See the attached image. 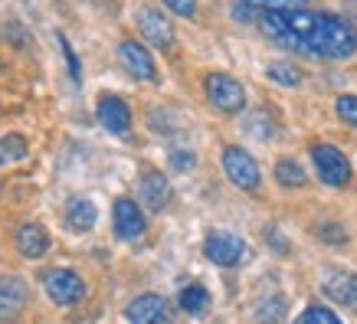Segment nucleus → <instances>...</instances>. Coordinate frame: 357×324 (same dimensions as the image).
Returning <instances> with one entry per match:
<instances>
[{"mask_svg": "<svg viewBox=\"0 0 357 324\" xmlns=\"http://www.w3.org/2000/svg\"><path fill=\"white\" fill-rule=\"evenodd\" d=\"M259 30L275 46L312 59H351L357 53V26L347 17L314 10H259Z\"/></svg>", "mask_w": 357, "mask_h": 324, "instance_id": "obj_1", "label": "nucleus"}, {"mask_svg": "<svg viewBox=\"0 0 357 324\" xmlns=\"http://www.w3.org/2000/svg\"><path fill=\"white\" fill-rule=\"evenodd\" d=\"M204 88H206L210 105L217 108V111H223V115H236V111H243V105H246V88H243V82L227 76V72H210V76L204 79Z\"/></svg>", "mask_w": 357, "mask_h": 324, "instance_id": "obj_2", "label": "nucleus"}, {"mask_svg": "<svg viewBox=\"0 0 357 324\" xmlns=\"http://www.w3.org/2000/svg\"><path fill=\"white\" fill-rule=\"evenodd\" d=\"M312 161L318 177L328 187H344L351 180V161L337 151L335 144H312Z\"/></svg>", "mask_w": 357, "mask_h": 324, "instance_id": "obj_3", "label": "nucleus"}, {"mask_svg": "<svg viewBox=\"0 0 357 324\" xmlns=\"http://www.w3.org/2000/svg\"><path fill=\"white\" fill-rule=\"evenodd\" d=\"M223 171H227V177L239 187V190H256L262 180L259 164L252 161V154L236 148V144H229L227 151H223Z\"/></svg>", "mask_w": 357, "mask_h": 324, "instance_id": "obj_4", "label": "nucleus"}, {"mask_svg": "<svg viewBox=\"0 0 357 324\" xmlns=\"http://www.w3.org/2000/svg\"><path fill=\"white\" fill-rule=\"evenodd\" d=\"M43 288L56 304H76L86 295V281L73 269H50L43 275Z\"/></svg>", "mask_w": 357, "mask_h": 324, "instance_id": "obj_5", "label": "nucleus"}, {"mask_svg": "<svg viewBox=\"0 0 357 324\" xmlns=\"http://www.w3.org/2000/svg\"><path fill=\"white\" fill-rule=\"evenodd\" d=\"M204 252L206 259L213 262V265H223V269H233V265H239V262L246 259V242L239 236H233V233H210L204 242Z\"/></svg>", "mask_w": 357, "mask_h": 324, "instance_id": "obj_6", "label": "nucleus"}, {"mask_svg": "<svg viewBox=\"0 0 357 324\" xmlns=\"http://www.w3.org/2000/svg\"><path fill=\"white\" fill-rule=\"evenodd\" d=\"M125 318L131 324H174L171 304L161 295H138L135 302L125 308Z\"/></svg>", "mask_w": 357, "mask_h": 324, "instance_id": "obj_7", "label": "nucleus"}, {"mask_svg": "<svg viewBox=\"0 0 357 324\" xmlns=\"http://www.w3.org/2000/svg\"><path fill=\"white\" fill-rule=\"evenodd\" d=\"M30 302V285L20 275H0V321H17Z\"/></svg>", "mask_w": 357, "mask_h": 324, "instance_id": "obj_8", "label": "nucleus"}, {"mask_svg": "<svg viewBox=\"0 0 357 324\" xmlns=\"http://www.w3.org/2000/svg\"><path fill=\"white\" fill-rule=\"evenodd\" d=\"M119 59L131 76L141 79V82H154V79H158V65H154L151 53L144 49V43H138V40H121Z\"/></svg>", "mask_w": 357, "mask_h": 324, "instance_id": "obj_9", "label": "nucleus"}, {"mask_svg": "<svg viewBox=\"0 0 357 324\" xmlns=\"http://www.w3.org/2000/svg\"><path fill=\"white\" fill-rule=\"evenodd\" d=\"M112 219H115V236L131 242V239H138L144 233V213H141V206L128 196H119L115 200V210H112Z\"/></svg>", "mask_w": 357, "mask_h": 324, "instance_id": "obj_10", "label": "nucleus"}, {"mask_svg": "<svg viewBox=\"0 0 357 324\" xmlns=\"http://www.w3.org/2000/svg\"><path fill=\"white\" fill-rule=\"evenodd\" d=\"M138 26H141V36H144L151 46H158V49H171L174 46V26L161 10L141 7L138 10Z\"/></svg>", "mask_w": 357, "mask_h": 324, "instance_id": "obj_11", "label": "nucleus"}, {"mask_svg": "<svg viewBox=\"0 0 357 324\" xmlns=\"http://www.w3.org/2000/svg\"><path fill=\"white\" fill-rule=\"evenodd\" d=\"M138 196L141 203L154 210V213H161L164 206L171 203V184H167V177L158 171H144L138 180Z\"/></svg>", "mask_w": 357, "mask_h": 324, "instance_id": "obj_12", "label": "nucleus"}, {"mask_svg": "<svg viewBox=\"0 0 357 324\" xmlns=\"http://www.w3.org/2000/svg\"><path fill=\"white\" fill-rule=\"evenodd\" d=\"M96 115H98V121L112 131V134H128V128H131V108L125 105L119 95H102V98H98Z\"/></svg>", "mask_w": 357, "mask_h": 324, "instance_id": "obj_13", "label": "nucleus"}, {"mask_svg": "<svg viewBox=\"0 0 357 324\" xmlns=\"http://www.w3.org/2000/svg\"><path fill=\"white\" fill-rule=\"evenodd\" d=\"M321 292H325L331 302L351 304V308H354V304H357V275H354V272L331 269L325 275V281H321Z\"/></svg>", "mask_w": 357, "mask_h": 324, "instance_id": "obj_14", "label": "nucleus"}, {"mask_svg": "<svg viewBox=\"0 0 357 324\" xmlns=\"http://www.w3.org/2000/svg\"><path fill=\"white\" fill-rule=\"evenodd\" d=\"M17 252H20L23 259H43L46 249H50V236H46V229L40 223H26V226L17 229Z\"/></svg>", "mask_w": 357, "mask_h": 324, "instance_id": "obj_15", "label": "nucleus"}, {"mask_svg": "<svg viewBox=\"0 0 357 324\" xmlns=\"http://www.w3.org/2000/svg\"><path fill=\"white\" fill-rule=\"evenodd\" d=\"M96 219H98V210L89 196H73L66 203V226L73 229V233H89V229L96 226Z\"/></svg>", "mask_w": 357, "mask_h": 324, "instance_id": "obj_16", "label": "nucleus"}, {"mask_svg": "<svg viewBox=\"0 0 357 324\" xmlns=\"http://www.w3.org/2000/svg\"><path fill=\"white\" fill-rule=\"evenodd\" d=\"M177 304H181L187 314H204L206 304H210V292H206L200 281H194V285L181 288V295H177Z\"/></svg>", "mask_w": 357, "mask_h": 324, "instance_id": "obj_17", "label": "nucleus"}, {"mask_svg": "<svg viewBox=\"0 0 357 324\" xmlns=\"http://www.w3.org/2000/svg\"><path fill=\"white\" fill-rule=\"evenodd\" d=\"M26 154H30V148H26L23 134H7V138H0V167L23 161Z\"/></svg>", "mask_w": 357, "mask_h": 324, "instance_id": "obj_18", "label": "nucleus"}, {"mask_svg": "<svg viewBox=\"0 0 357 324\" xmlns=\"http://www.w3.org/2000/svg\"><path fill=\"white\" fill-rule=\"evenodd\" d=\"M275 180H279L282 187H302L305 184L302 164L292 161V157H282V161L275 164Z\"/></svg>", "mask_w": 357, "mask_h": 324, "instance_id": "obj_19", "label": "nucleus"}, {"mask_svg": "<svg viewBox=\"0 0 357 324\" xmlns=\"http://www.w3.org/2000/svg\"><path fill=\"white\" fill-rule=\"evenodd\" d=\"M266 72H269V79L279 82V86H298V82H302V72H298L292 63H269Z\"/></svg>", "mask_w": 357, "mask_h": 324, "instance_id": "obj_20", "label": "nucleus"}, {"mask_svg": "<svg viewBox=\"0 0 357 324\" xmlns=\"http://www.w3.org/2000/svg\"><path fill=\"white\" fill-rule=\"evenodd\" d=\"M285 318V298L282 295H272L259 304V324H279Z\"/></svg>", "mask_w": 357, "mask_h": 324, "instance_id": "obj_21", "label": "nucleus"}, {"mask_svg": "<svg viewBox=\"0 0 357 324\" xmlns=\"http://www.w3.org/2000/svg\"><path fill=\"white\" fill-rule=\"evenodd\" d=\"M295 324H341V318L331 308H325V304H312V308H305L302 318Z\"/></svg>", "mask_w": 357, "mask_h": 324, "instance_id": "obj_22", "label": "nucleus"}, {"mask_svg": "<svg viewBox=\"0 0 357 324\" xmlns=\"http://www.w3.org/2000/svg\"><path fill=\"white\" fill-rule=\"evenodd\" d=\"M335 111H337V118L344 121V125L357 128V95H337Z\"/></svg>", "mask_w": 357, "mask_h": 324, "instance_id": "obj_23", "label": "nucleus"}, {"mask_svg": "<svg viewBox=\"0 0 357 324\" xmlns=\"http://www.w3.org/2000/svg\"><path fill=\"white\" fill-rule=\"evenodd\" d=\"M167 10H174L177 17H190L194 20L197 17V0H161Z\"/></svg>", "mask_w": 357, "mask_h": 324, "instance_id": "obj_24", "label": "nucleus"}, {"mask_svg": "<svg viewBox=\"0 0 357 324\" xmlns=\"http://www.w3.org/2000/svg\"><path fill=\"white\" fill-rule=\"evenodd\" d=\"M59 43H63V53H66V63H69V72H73V79H82V69H79V59H76V53H73V46L66 43V36H59Z\"/></svg>", "mask_w": 357, "mask_h": 324, "instance_id": "obj_25", "label": "nucleus"}, {"mask_svg": "<svg viewBox=\"0 0 357 324\" xmlns=\"http://www.w3.org/2000/svg\"><path fill=\"white\" fill-rule=\"evenodd\" d=\"M318 236L328 239V242H344L347 233H344V229H337V223H325V226L318 229Z\"/></svg>", "mask_w": 357, "mask_h": 324, "instance_id": "obj_26", "label": "nucleus"}, {"mask_svg": "<svg viewBox=\"0 0 357 324\" xmlns=\"http://www.w3.org/2000/svg\"><path fill=\"white\" fill-rule=\"evenodd\" d=\"M233 20L249 23V20H259V13L252 10V3H246V0H243V3H236V7H233Z\"/></svg>", "mask_w": 357, "mask_h": 324, "instance_id": "obj_27", "label": "nucleus"}, {"mask_svg": "<svg viewBox=\"0 0 357 324\" xmlns=\"http://www.w3.org/2000/svg\"><path fill=\"white\" fill-rule=\"evenodd\" d=\"M171 164L177 167V171H184V167H194V154H174Z\"/></svg>", "mask_w": 357, "mask_h": 324, "instance_id": "obj_28", "label": "nucleus"}, {"mask_svg": "<svg viewBox=\"0 0 357 324\" xmlns=\"http://www.w3.org/2000/svg\"><path fill=\"white\" fill-rule=\"evenodd\" d=\"M305 0H275V7H282V10H298Z\"/></svg>", "mask_w": 357, "mask_h": 324, "instance_id": "obj_29", "label": "nucleus"}, {"mask_svg": "<svg viewBox=\"0 0 357 324\" xmlns=\"http://www.w3.org/2000/svg\"><path fill=\"white\" fill-rule=\"evenodd\" d=\"M344 10H347V13H351V17H354V20H357V0H344Z\"/></svg>", "mask_w": 357, "mask_h": 324, "instance_id": "obj_30", "label": "nucleus"}]
</instances>
